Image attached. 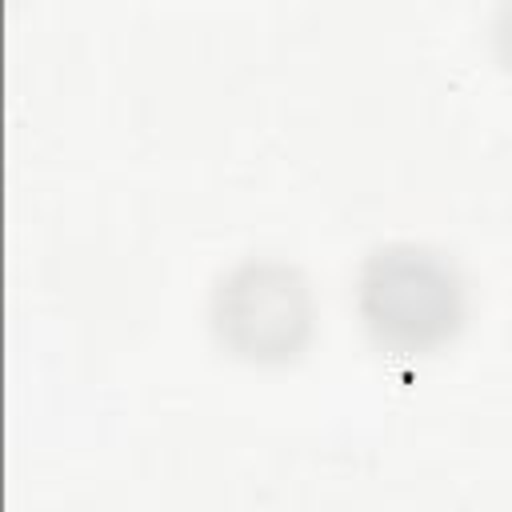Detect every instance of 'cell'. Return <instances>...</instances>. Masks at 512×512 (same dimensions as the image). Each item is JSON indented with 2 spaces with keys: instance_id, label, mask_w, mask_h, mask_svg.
Instances as JSON below:
<instances>
[{
  "instance_id": "6da1fadb",
  "label": "cell",
  "mask_w": 512,
  "mask_h": 512,
  "mask_svg": "<svg viewBox=\"0 0 512 512\" xmlns=\"http://www.w3.org/2000/svg\"><path fill=\"white\" fill-rule=\"evenodd\" d=\"M364 312L380 336L428 340L456 320L452 272L416 248H388L364 272Z\"/></svg>"
},
{
  "instance_id": "7a4b0ae2",
  "label": "cell",
  "mask_w": 512,
  "mask_h": 512,
  "mask_svg": "<svg viewBox=\"0 0 512 512\" xmlns=\"http://www.w3.org/2000/svg\"><path fill=\"white\" fill-rule=\"evenodd\" d=\"M308 324V300L284 268H244L220 292V328H228L252 352H280L296 344Z\"/></svg>"
}]
</instances>
